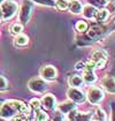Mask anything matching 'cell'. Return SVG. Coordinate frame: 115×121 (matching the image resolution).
Masks as SVG:
<instances>
[{"instance_id":"obj_1","label":"cell","mask_w":115,"mask_h":121,"mask_svg":"<svg viewBox=\"0 0 115 121\" xmlns=\"http://www.w3.org/2000/svg\"><path fill=\"white\" fill-rule=\"evenodd\" d=\"M24 112H27V106L20 100H7L0 106V117L4 119L14 118L16 114Z\"/></svg>"},{"instance_id":"obj_2","label":"cell","mask_w":115,"mask_h":121,"mask_svg":"<svg viewBox=\"0 0 115 121\" xmlns=\"http://www.w3.org/2000/svg\"><path fill=\"white\" fill-rule=\"evenodd\" d=\"M17 12V5L13 0H6L1 2V14L4 20L12 19Z\"/></svg>"},{"instance_id":"obj_3","label":"cell","mask_w":115,"mask_h":121,"mask_svg":"<svg viewBox=\"0 0 115 121\" xmlns=\"http://www.w3.org/2000/svg\"><path fill=\"white\" fill-rule=\"evenodd\" d=\"M32 13V2L30 0H23L20 9V20L22 23H27Z\"/></svg>"},{"instance_id":"obj_4","label":"cell","mask_w":115,"mask_h":121,"mask_svg":"<svg viewBox=\"0 0 115 121\" xmlns=\"http://www.w3.org/2000/svg\"><path fill=\"white\" fill-rule=\"evenodd\" d=\"M104 98V92L101 91V89L92 86L87 91V99L91 104H99Z\"/></svg>"},{"instance_id":"obj_5","label":"cell","mask_w":115,"mask_h":121,"mask_svg":"<svg viewBox=\"0 0 115 121\" xmlns=\"http://www.w3.org/2000/svg\"><path fill=\"white\" fill-rule=\"evenodd\" d=\"M29 89L35 91V92H44L46 90V83L43 78H32L29 81Z\"/></svg>"},{"instance_id":"obj_6","label":"cell","mask_w":115,"mask_h":121,"mask_svg":"<svg viewBox=\"0 0 115 121\" xmlns=\"http://www.w3.org/2000/svg\"><path fill=\"white\" fill-rule=\"evenodd\" d=\"M68 97L75 103H83L85 100V95L79 89H77L76 86H71L68 89Z\"/></svg>"},{"instance_id":"obj_7","label":"cell","mask_w":115,"mask_h":121,"mask_svg":"<svg viewBox=\"0 0 115 121\" xmlns=\"http://www.w3.org/2000/svg\"><path fill=\"white\" fill-rule=\"evenodd\" d=\"M106 58H107V53L105 51L98 50L92 53V61L96 64V68H103L106 62Z\"/></svg>"},{"instance_id":"obj_8","label":"cell","mask_w":115,"mask_h":121,"mask_svg":"<svg viewBox=\"0 0 115 121\" xmlns=\"http://www.w3.org/2000/svg\"><path fill=\"white\" fill-rule=\"evenodd\" d=\"M40 75H41V77H43L44 80L53 81V80H55V77H57L58 72H57V69H55V67H53V66H45V67L41 68Z\"/></svg>"},{"instance_id":"obj_9","label":"cell","mask_w":115,"mask_h":121,"mask_svg":"<svg viewBox=\"0 0 115 121\" xmlns=\"http://www.w3.org/2000/svg\"><path fill=\"white\" fill-rule=\"evenodd\" d=\"M41 104L43 106L46 108V110H54L55 106H57V100H55V97L53 95H45L41 99Z\"/></svg>"},{"instance_id":"obj_10","label":"cell","mask_w":115,"mask_h":121,"mask_svg":"<svg viewBox=\"0 0 115 121\" xmlns=\"http://www.w3.org/2000/svg\"><path fill=\"white\" fill-rule=\"evenodd\" d=\"M103 86L109 92H115V78L112 76H107L103 80Z\"/></svg>"},{"instance_id":"obj_11","label":"cell","mask_w":115,"mask_h":121,"mask_svg":"<svg viewBox=\"0 0 115 121\" xmlns=\"http://www.w3.org/2000/svg\"><path fill=\"white\" fill-rule=\"evenodd\" d=\"M75 107H76V105L73 102H65L59 105V111L63 114H66V113H69L70 111H74Z\"/></svg>"},{"instance_id":"obj_12","label":"cell","mask_w":115,"mask_h":121,"mask_svg":"<svg viewBox=\"0 0 115 121\" xmlns=\"http://www.w3.org/2000/svg\"><path fill=\"white\" fill-rule=\"evenodd\" d=\"M83 12H84V16L87 17V19H93V17H96V14H97V8L94 6H92V5H87L85 6L84 8H83Z\"/></svg>"},{"instance_id":"obj_13","label":"cell","mask_w":115,"mask_h":121,"mask_svg":"<svg viewBox=\"0 0 115 121\" xmlns=\"http://www.w3.org/2000/svg\"><path fill=\"white\" fill-rule=\"evenodd\" d=\"M69 9L74 14H79L83 10V6L78 0H73L71 2H69Z\"/></svg>"},{"instance_id":"obj_14","label":"cell","mask_w":115,"mask_h":121,"mask_svg":"<svg viewBox=\"0 0 115 121\" xmlns=\"http://www.w3.org/2000/svg\"><path fill=\"white\" fill-rule=\"evenodd\" d=\"M84 83V80H83V77L82 76H79V75H73L70 78H69V84L71 85V86H82V84Z\"/></svg>"},{"instance_id":"obj_15","label":"cell","mask_w":115,"mask_h":121,"mask_svg":"<svg viewBox=\"0 0 115 121\" xmlns=\"http://www.w3.org/2000/svg\"><path fill=\"white\" fill-rule=\"evenodd\" d=\"M103 32H104V28H103V27L94 26V27H92V28L90 29V31H89V36H90L91 38H93V39H96V38L99 37Z\"/></svg>"},{"instance_id":"obj_16","label":"cell","mask_w":115,"mask_h":121,"mask_svg":"<svg viewBox=\"0 0 115 121\" xmlns=\"http://www.w3.org/2000/svg\"><path fill=\"white\" fill-rule=\"evenodd\" d=\"M83 80H84V82H86V83H93V82H96L97 77H96V75H94V73H93V70H87V69H85L84 70Z\"/></svg>"},{"instance_id":"obj_17","label":"cell","mask_w":115,"mask_h":121,"mask_svg":"<svg viewBox=\"0 0 115 121\" xmlns=\"http://www.w3.org/2000/svg\"><path fill=\"white\" fill-rule=\"evenodd\" d=\"M108 14H109V12L106 9H101V10H98L96 14V19L97 21H99V22H104L106 20L108 19Z\"/></svg>"},{"instance_id":"obj_18","label":"cell","mask_w":115,"mask_h":121,"mask_svg":"<svg viewBox=\"0 0 115 121\" xmlns=\"http://www.w3.org/2000/svg\"><path fill=\"white\" fill-rule=\"evenodd\" d=\"M28 37L25 36V35H20L19 34V36L16 37V39H15V45L16 46H24V45H27L28 44Z\"/></svg>"},{"instance_id":"obj_19","label":"cell","mask_w":115,"mask_h":121,"mask_svg":"<svg viewBox=\"0 0 115 121\" xmlns=\"http://www.w3.org/2000/svg\"><path fill=\"white\" fill-rule=\"evenodd\" d=\"M36 114H35V119L37 121H46L48 120V115L45 113L44 111H39V108L38 110H36Z\"/></svg>"},{"instance_id":"obj_20","label":"cell","mask_w":115,"mask_h":121,"mask_svg":"<svg viewBox=\"0 0 115 121\" xmlns=\"http://www.w3.org/2000/svg\"><path fill=\"white\" fill-rule=\"evenodd\" d=\"M22 30H23V26L20 24V23H15V24H13L10 27V32L13 35H19V34L22 32Z\"/></svg>"},{"instance_id":"obj_21","label":"cell","mask_w":115,"mask_h":121,"mask_svg":"<svg viewBox=\"0 0 115 121\" xmlns=\"http://www.w3.org/2000/svg\"><path fill=\"white\" fill-rule=\"evenodd\" d=\"M87 2L94 7H104L107 5V0H87Z\"/></svg>"},{"instance_id":"obj_22","label":"cell","mask_w":115,"mask_h":121,"mask_svg":"<svg viewBox=\"0 0 115 121\" xmlns=\"http://www.w3.org/2000/svg\"><path fill=\"white\" fill-rule=\"evenodd\" d=\"M93 119H96V120H106L107 119V117H106V113L101 108H98L94 113V117H93Z\"/></svg>"},{"instance_id":"obj_23","label":"cell","mask_w":115,"mask_h":121,"mask_svg":"<svg viewBox=\"0 0 115 121\" xmlns=\"http://www.w3.org/2000/svg\"><path fill=\"white\" fill-rule=\"evenodd\" d=\"M57 6L59 9L65 10L69 7V1L68 0H57Z\"/></svg>"},{"instance_id":"obj_24","label":"cell","mask_w":115,"mask_h":121,"mask_svg":"<svg viewBox=\"0 0 115 121\" xmlns=\"http://www.w3.org/2000/svg\"><path fill=\"white\" fill-rule=\"evenodd\" d=\"M76 29L78 30V31H81V32L85 31L86 29H87V24H86V22H84V21H79V22H77Z\"/></svg>"},{"instance_id":"obj_25","label":"cell","mask_w":115,"mask_h":121,"mask_svg":"<svg viewBox=\"0 0 115 121\" xmlns=\"http://www.w3.org/2000/svg\"><path fill=\"white\" fill-rule=\"evenodd\" d=\"M40 104H41V103H40L39 99H36V98H35V99H31V100H30V107H31L32 110H38L39 107H40Z\"/></svg>"},{"instance_id":"obj_26","label":"cell","mask_w":115,"mask_h":121,"mask_svg":"<svg viewBox=\"0 0 115 121\" xmlns=\"http://www.w3.org/2000/svg\"><path fill=\"white\" fill-rule=\"evenodd\" d=\"M7 80L4 76H0V91H5L7 90Z\"/></svg>"},{"instance_id":"obj_27","label":"cell","mask_w":115,"mask_h":121,"mask_svg":"<svg viewBox=\"0 0 115 121\" xmlns=\"http://www.w3.org/2000/svg\"><path fill=\"white\" fill-rule=\"evenodd\" d=\"M35 1L40 2V4H43V5H49V6L53 5V0H35Z\"/></svg>"},{"instance_id":"obj_28","label":"cell","mask_w":115,"mask_h":121,"mask_svg":"<svg viewBox=\"0 0 115 121\" xmlns=\"http://www.w3.org/2000/svg\"><path fill=\"white\" fill-rule=\"evenodd\" d=\"M108 12H109V13H115V5L114 4H109V5H108Z\"/></svg>"},{"instance_id":"obj_29","label":"cell","mask_w":115,"mask_h":121,"mask_svg":"<svg viewBox=\"0 0 115 121\" xmlns=\"http://www.w3.org/2000/svg\"><path fill=\"white\" fill-rule=\"evenodd\" d=\"M1 19H2V14L0 13V21H1Z\"/></svg>"},{"instance_id":"obj_30","label":"cell","mask_w":115,"mask_h":121,"mask_svg":"<svg viewBox=\"0 0 115 121\" xmlns=\"http://www.w3.org/2000/svg\"><path fill=\"white\" fill-rule=\"evenodd\" d=\"M2 1H4V0H0V4H1V2H2Z\"/></svg>"}]
</instances>
